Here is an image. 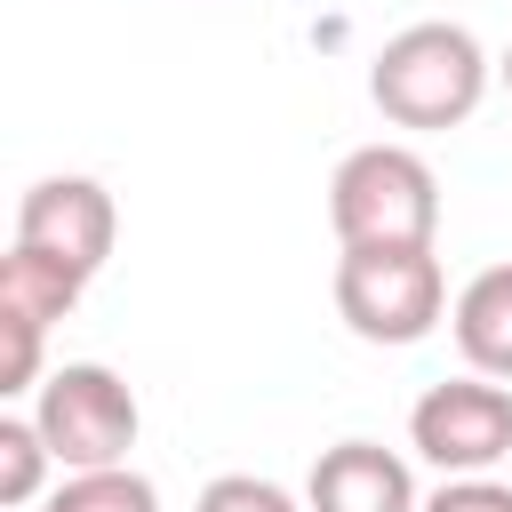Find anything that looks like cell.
<instances>
[{
  "mask_svg": "<svg viewBox=\"0 0 512 512\" xmlns=\"http://www.w3.org/2000/svg\"><path fill=\"white\" fill-rule=\"evenodd\" d=\"M368 96L392 128H464L488 96V48L448 24V16H424L408 32H392L368 64Z\"/></svg>",
  "mask_w": 512,
  "mask_h": 512,
  "instance_id": "1",
  "label": "cell"
},
{
  "mask_svg": "<svg viewBox=\"0 0 512 512\" xmlns=\"http://www.w3.org/2000/svg\"><path fill=\"white\" fill-rule=\"evenodd\" d=\"M328 224L344 248H432L440 176L408 144H360L328 176Z\"/></svg>",
  "mask_w": 512,
  "mask_h": 512,
  "instance_id": "2",
  "label": "cell"
},
{
  "mask_svg": "<svg viewBox=\"0 0 512 512\" xmlns=\"http://www.w3.org/2000/svg\"><path fill=\"white\" fill-rule=\"evenodd\" d=\"M448 272L432 248H344L336 256V312L360 344H424L440 328Z\"/></svg>",
  "mask_w": 512,
  "mask_h": 512,
  "instance_id": "3",
  "label": "cell"
},
{
  "mask_svg": "<svg viewBox=\"0 0 512 512\" xmlns=\"http://www.w3.org/2000/svg\"><path fill=\"white\" fill-rule=\"evenodd\" d=\"M32 424H40V440L56 448L64 472H104V464H128L144 408H136V392L104 360H64V368L40 376Z\"/></svg>",
  "mask_w": 512,
  "mask_h": 512,
  "instance_id": "4",
  "label": "cell"
},
{
  "mask_svg": "<svg viewBox=\"0 0 512 512\" xmlns=\"http://www.w3.org/2000/svg\"><path fill=\"white\" fill-rule=\"evenodd\" d=\"M408 448L448 480H480L512 456V392L496 376H448L408 408Z\"/></svg>",
  "mask_w": 512,
  "mask_h": 512,
  "instance_id": "5",
  "label": "cell"
},
{
  "mask_svg": "<svg viewBox=\"0 0 512 512\" xmlns=\"http://www.w3.org/2000/svg\"><path fill=\"white\" fill-rule=\"evenodd\" d=\"M80 272H64L56 256L8 248L0 256V392H40V344L48 328L80 304Z\"/></svg>",
  "mask_w": 512,
  "mask_h": 512,
  "instance_id": "6",
  "label": "cell"
},
{
  "mask_svg": "<svg viewBox=\"0 0 512 512\" xmlns=\"http://www.w3.org/2000/svg\"><path fill=\"white\" fill-rule=\"evenodd\" d=\"M112 232H120V216H112V192H104L96 176H40V184L16 200V248L56 256V264L80 272V280L104 272Z\"/></svg>",
  "mask_w": 512,
  "mask_h": 512,
  "instance_id": "7",
  "label": "cell"
},
{
  "mask_svg": "<svg viewBox=\"0 0 512 512\" xmlns=\"http://www.w3.org/2000/svg\"><path fill=\"white\" fill-rule=\"evenodd\" d=\"M304 512H424V504H416V472L392 448L336 440V448H320V464L304 480Z\"/></svg>",
  "mask_w": 512,
  "mask_h": 512,
  "instance_id": "8",
  "label": "cell"
},
{
  "mask_svg": "<svg viewBox=\"0 0 512 512\" xmlns=\"http://www.w3.org/2000/svg\"><path fill=\"white\" fill-rule=\"evenodd\" d=\"M456 352L472 360V376L512 384V264H488L456 288Z\"/></svg>",
  "mask_w": 512,
  "mask_h": 512,
  "instance_id": "9",
  "label": "cell"
},
{
  "mask_svg": "<svg viewBox=\"0 0 512 512\" xmlns=\"http://www.w3.org/2000/svg\"><path fill=\"white\" fill-rule=\"evenodd\" d=\"M40 512H160V488L136 464H104V472H64Z\"/></svg>",
  "mask_w": 512,
  "mask_h": 512,
  "instance_id": "10",
  "label": "cell"
},
{
  "mask_svg": "<svg viewBox=\"0 0 512 512\" xmlns=\"http://www.w3.org/2000/svg\"><path fill=\"white\" fill-rule=\"evenodd\" d=\"M48 464L56 448L40 440L32 416H0V504H40L48 496Z\"/></svg>",
  "mask_w": 512,
  "mask_h": 512,
  "instance_id": "11",
  "label": "cell"
},
{
  "mask_svg": "<svg viewBox=\"0 0 512 512\" xmlns=\"http://www.w3.org/2000/svg\"><path fill=\"white\" fill-rule=\"evenodd\" d=\"M192 512H304L280 480H256V472H216L208 488H200V504Z\"/></svg>",
  "mask_w": 512,
  "mask_h": 512,
  "instance_id": "12",
  "label": "cell"
},
{
  "mask_svg": "<svg viewBox=\"0 0 512 512\" xmlns=\"http://www.w3.org/2000/svg\"><path fill=\"white\" fill-rule=\"evenodd\" d=\"M424 512H512V488L504 480H440V496H424Z\"/></svg>",
  "mask_w": 512,
  "mask_h": 512,
  "instance_id": "13",
  "label": "cell"
},
{
  "mask_svg": "<svg viewBox=\"0 0 512 512\" xmlns=\"http://www.w3.org/2000/svg\"><path fill=\"white\" fill-rule=\"evenodd\" d=\"M504 88H512V48H504Z\"/></svg>",
  "mask_w": 512,
  "mask_h": 512,
  "instance_id": "14",
  "label": "cell"
}]
</instances>
